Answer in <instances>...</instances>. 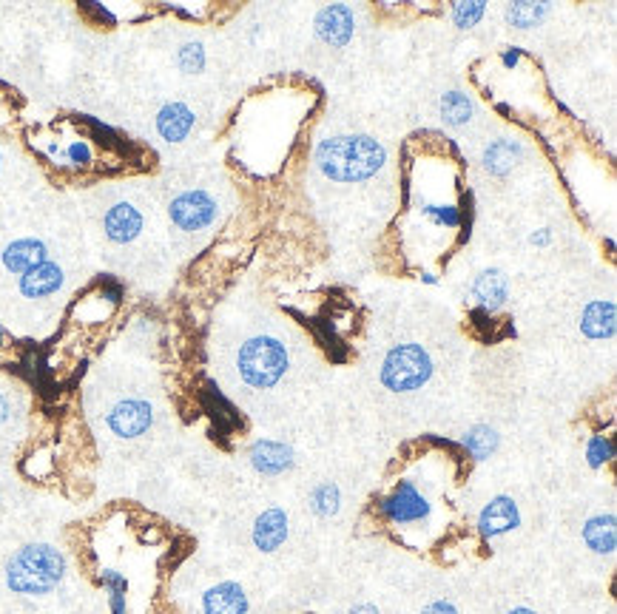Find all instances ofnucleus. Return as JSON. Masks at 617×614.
Returning a JSON list of instances; mask_svg holds the SVG:
<instances>
[{
    "label": "nucleus",
    "instance_id": "1",
    "mask_svg": "<svg viewBox=\"0 0 617 614\" xmlns=\"http://www.w3.org/2000/svg\"><path fill=\"white\" fill-rule=\"evenodd\" d=\"M387 165V148L367 134H342L322 140L316 148V168L333 182H364Z\"/></svg>",
    "mask_w": 617,
    "mask_h": 614
},
{
    "label": "nucleus",
    "instance_id": "2",
    "mask_svg": "<svg viewBox=\"0 0 617 614\" xmlns=\"http://www.w3.org/2000/svg\"><path fill=\"white\" fill-rule=\"evenodd\" d=\"M66 575V558L52 543H26L6 563V586L15 595L43 597Z\"/></svg>",
    "mask_w": 617,
    "mask_h": 614
},
{
    "label": "nucleus",
    "instance_id": "3",
    "mask_svg": "<svg viewBox=\"0 0 617 614\" xmlns=\"http://www.w3.org/2000/svg\"><path fill=\"white\" fill-rule=\"evenodd\" d=\"M239 376L256 390H268L288 370V350L273 336H254L239 347Z\"/></svg>",
    "mask_w": 617,
    "mask_h": 614
},
{
    "label": "nucleus",
    "instance_id": "4",
    "mask_svg": "<svg viewBox=\"0 0 617 614\" xmlns=\"http://www.w3.org/2000/svg\"><path fill=\"white\" fill-rule=\"evenodd\" d=\"M433 376V359L421 344H399L393 347L382 364V384L393 393L421 390Z\"/></svg>",
    "mask_w": 617,
    "mask_h": 614
},
{
    "label": "nucleus",
    "instance_id": "5",
    "mask_svg": "<svg viewBox=\"0 0 617 614\" xmlns=\"http://www.w3.org/2000/svg\"><path fill=\"white\" fill-rule=\"evenodd\" d=\"M168 217L180 231H202L217 219V199L205 191H182L180 197L171 199Z\"/></svg>",
    "mask_w": 617,
    "mask_h": 614
},
{
    "label": "nucleus",
    "instance_id": "6",
    "mask_svg": "<svg viewBox=\"0 0 617 614\" xmlns=\"http://www.w3.org/2000/svg\"><path fill=\"white\" fill-rule=\"evenodd\" d=\"M430 512H433L430 501L410 481H399V487L382 501V515L390 524H418L430 518Z\"/></svg>",
    "mask_w": 617,
    "mask_h": 614
},
{
    "label": "nucleus",
    "instance_id": "7",
    "mask_svg": "<svg viewBox=\"0 0 617 614\" xmlns=\"http://www.w3.org/2000/svg\"><path fill=\"white\" fill-rule=\"evenodd\" d=\"M106 424H109V430L117 438H128V441L140 438L154 424V407L148 401H143V398H126V401L111 407Z\"/></svg>",
    "mask_w": 617,
    "mask_h": 614
},
{
    "label": "nucleus",
    "instance_id": "8",
    "mask_svg": "<svg viewBox=\"0 0 617 614\" xmlns=\"http://www.w3.org/2000/svg\"><path fill=\"white\" fill-rule=\"evenodd\" d=\"M353 32H356V18H353V9L345 3H330L316 15V35L333 49L347 46Z\"/></svg>",
    "mask_w": 617,
    "mask_h": 614
},
{
    "label": "nucleus",
    "instance_id": "9",
    "mask_svg": "<svg viewBox=\"0 0 617 614\" xmlns=\"http://www.w3.org/2000/svg\"><path fill=\"white\" fill-rule=\"evenodd\" d=\"M518 526H521V509L507 495L492 498L490 504L481 509V518H478V529H481L484 538L507 535V532L518 529Z\"/></svg>",
    "mask_w": 617,
    "mask_h": 614
},
{
    "label": "nucleus",
    "instance_id": "10",
    "mask_svg": "<svg viewBox=\"0 0 617 614\" xmlns=\"http://www.w3.org/2000/svg\"><path fill=\"white\" fill-rule=\"evenodd\" d=\"M63 282H66L63 268L57 262H52V259H46V262H40L32 271H26L20 276L18 288L26 299H46V296H52V293L63 288Z\"/></svg>",
    "mask_w": 617,
    "mask_h": 614
},
{
    "label": "nucleus",
    "instance_id": "11",
    "mask_svg": "<svg viewBox=\"0 0 617 614\" xmlns=\"http://www.w3.org/2000/svg\"><path fill=\"white\" fill-rule=\"evenodd\" d=\"M103 228H106V236H109L111 242L128 245L143 231V214L131 202H117V205H111L109 211H106Z\"/></svg>",
    "mask_w": 617,
    "mask_h": 614
},
{
    "label": "nucleus",
    "instance_id": "12",
    "mask_svg": "<svg viewBox=\"0 0 617 614\" xmlns=\"http://www.w3.org/2000/svg\"><path fill=\"white\" fill-rule=\"evenodd\" d=\"M202 612L205 614H248V595L245 589L234 583V580H225L211 586L205 595H202Z\"/></svg>",
    "mask_w": 617,
    "mask_h": 614
},
{
    "label": "nucleus",
    "instance_id": "13",
    "mask_svg": "<svg viewBox=\"0 0 617 614\" xmlns=\"http://www.w3.org/2000/svg\"><path fill=\"white\" fill-rule=\"evenodd\" d=\"M49 259V248L40 239H15L12 245H6L3 251V268L15 276H23L26 271H32L35 265Z\"/></svg>",
    "mask_w": 617,
    "mask_h": 614
},
{
    "label": "nucleus",
    "instance_id": "14",
    "mask_svg": "<svg viewBox=\"0 0 617 614\" xmlns=\"http://www.w3.org/2000/svg\"><path fill=\"white\" fill-rule=\"evenodd\" d=\"M285 541H288V515H285V509L271 506L268 512H262L256 518L254 546L262 552H276Z\"/></svg>",
    "mask_w": 617,
    "mask_h": 614
},
{
    "label": "nucleus",
    "instance_id": "15",
    "mask_svg": "<svg viewBox=\"0 0 617 614\" xmlns=\"http://www.w3.org/2000/svg\"><path fill=\"white\" fill-rule=\"evenodd\" d=\"M472 296H475V302H478V307H481L484 313H495L498 307H504L509 296L507 273L498 271V268L478 273V279H475V285H472Z\"/></svg>",
    "mask_w": 617,
    "mask_h": 614
},
{
    "label": "nucleus",
    "instance_id": "16",
    "mask_svg": "<svg viewBox=\"0 0 617 614\" xmlns=\"http://www.w3.org/2000/svg\"><path fill=\"white\" fill-rule=\"evenodd\" d=\"M194 123L197 117L185 103H165L163 109L157 111V134L165 143H182L191 134Z\"/></svg>",
    "mask_w": 617,
    "mask_h": 614
},
{
    "label": "nucleus",
    "instance_id": "17",
    "mask_svg": "<svg viewBox=\"0 0 617 614\" xmlns=\"http://www.w3.org/2000/svg\"><path fill=\"white\" fill-rule=\"evenodd\" d=\"M251 464L262 475H282V472L293 467V450L288 444L262 438L251 447Z\"/></svg>",
    "mask_w": 617,
    "mask_h": 614
},
{
    "label": "nucleus",
    "instance_id": "18",
    "mask_svg": "<svg viewBox=\"0 0 617 614\" xmlns=\"http://www.w3.org/2000/svg\"><path fill=\"white\" fill-rule=\"evenodd\" d=\"M617 327L615 302H589L581 316V330L589 339H612Z\"/></svg>",
    "mask_w": 617,
    "mask_h": 614
},
{
    "label": "nucleus",
    "instance_id": "19",
    "mask_svg": "<svg viewBox=\"0 0 617 614\" xmlns=\"http://www.w3.org/2000/svg\"><path fill=\"white\" fill-rule=\"evenodd\" d=\"M617 521L615 515H595L583 526V541L598 555H612L617 549Z\"/></svg>",
    "mask_w": 617,
    "mask_h": 614
},
{
    "label": "nucleus",
    "instance_id": "20",
    "mask_svg": "<svg viewBox=\"0 0 617 614\" xmlns=\"http://www.w3.org/2000/svg\"><path fill=\"white\" fill-rule=\"evenodd\" d=\"M521 157H524L521 143H515V140H495L484 151V168L490 174H495V177H507L509 171L521 163Z\"/></svg>",
    "mask_w": 617,
    "mask_h": 614
},
{
    "label": "nucleus",
    "instance_id": "21",
    "mask_svg": "<svg viewBox=\"0 0 617 614\" xmlns=\"http://www.w3.org/2000/svg\"><path fill=\"white\" fill-rule=\"evenodd\" d=\"M498 444H501V435L495 433L492 427H487V424H475L470 433L464 435V447H467V452L475 461L490 458L492 452L498 450Z\"/></svg>",
    "mask_w": 617,
    "mask_h": 614
},
{
    "label": "nucleus",
    "instance_id": "22",
    "mask_svg": "<svg viewBox=\"0 0 617 614\" xmlns=\"http://www.w3.org/2000/svg\"><path fill=\"white\" fill-rule=\"evenodd\" d=\"M441 117L450 126H464L472 120V100L464 91H447L441 97Z\"/></svg>",
    "mask_w": 617,
    "mask_h": 614
},
{
    "label": "nucleus",
    "instance_id": "23",
    "mask_svg": "<svg viewBox=\"0 0 617 614\" xmlns=\"http://www.w3.org/2000/svg\"><path fill=\"white\" fill-rule=\"evenodd\" d=\"M549 15V3H529V0H521V3H509L507 20L518 29H529V26H538L541 20Z\"/></svg>",
    "mask_w": 617,
    "mask_h": 614
},
{
    "label": "nucleus",
    "instance_id": "24",
    "mask_svg": "<svg viewBox=\"0 0 617 614\" xmlns=\"http://www.w3.org/2000/svg\"><path fill=\"white\" fill-rule=\"evenodd\" d=\"M100 583H103V589L109 592L111 614H128L126 575H120V572H114V569H103V572H100Z\"/></svg>",
    "mask_w": 617,
    "mask_h": 614
},
{
    "label": "nucleus",
    "instance_id": "25",
    "mask_svg": "<svg viewBox=\"0 0 617 614\" xmlns=\"http://www.w3.org/2000/svg\"><path fill=\"white\" fill-rule=\"evenodd\" d=\"M339 504H342V492H339L336 484H330V481L319 484V487L310 492V509H313L319 518L336 515V512H339Z\"/></svg>",
    "mask_w": 617,
    "mask_h": 614
},
{
    "label": "nucleus",
    "instance_id": "26",
    "mask_svg": "<svg viewBox=\"0 0 617 614\" xmlns=\"http://www.w3.org/2000/svg\"><path fill=\"white\" fill-rule=\"evenodd\" d=\"M205 49L202 43H182L177 49V66H180L185 74H200L205 69Z\"/></svg>",
    "mask_w": 617,
    "mask_h": 614
},
{
    "label": "nucleus",
    "instance_id": "27",
    "mask_svg": "<svg viewBox=\"0 0 617 614\" xmlns=\"http://www.w3.org/2000/svg\"><path fill=\"white\" fill-rule=\"evenodd\" d=\"M586 458H589V467L592 470H600L606 461L615 458V444L609 435H592L589 438V447H586Z\"/></svg>",
    "mask_w": 617,
    "mask_h": 614
},
{
    "label": "nucleus",
    "instance_id": "28",
    "mask_svg": "<svg viewBox=\"0 0 617 614\" xmlns=\"http://www.w3.org/2000/svg\"><path fill=\"white\" fill-rule=\"evenodd\" d=\"M484 12H487V6H484L481 0H472V3H455L453 6L455 26L470 29V26H475L478 20L484 18Z\"/></svg>",
    "mask_w": 617,
    "mask_h": 614
},
{
    "label": "nucleus",
    "instance_id": "29",
    "mask_svg": "<svg viewBox=\"0 0 617 614\" xmlns=\"http://www.w3.org/2000/svg\"><path fill=\"white\" fill-rule=\"evenodd\" d=\"M424 217L433 219L436 225H444V228H455L461 222V211L453 208V205H427Z\"/></svg>",
    "mask_w": 617,
    "mask_h": 614
},
{
    "label": "nucleus",
    "instance_id": "30",
    "mask_svg": "<svg viewBox=\"0 0 617 614\" xmlns=\"http://www.w3.org/2000/svg\"><path fill=\"white\" fill-rule=\"evenodd\" d=\"M66 157H69V163H74V165H89L91 163L89 143H83V140L72 143L69 148H66Z\"/></svg>",
    "mask_w": 617,
    "mask_h": 614
},
{
    "label": "nucleus",
    "instance_id": "31",
    "mask_svg": "<svg viewBox=\"0 0 617 614\" xmlns=\"http://www.w3.org/2000/svg\"><path fill=\"white\" fill-rule=\"evenodd\" d=\"M86 120H89V126L94 128V131H97L100 143H109V145L117 143V131H114V128L103 126V123H97V120H91V117H86Z\"/></svg>",
    "mask_w": 617,
    "mask_h": 614
},
{
    "label": "nucleus",
    "instance_id": "32",
    "mask_svg": "<svg viewBox=\"0 0 617 614\" xmlns=\"http://www.w3.org/2000/svg\"><path fill=\"white\" fill-rule=\"evenodd\" d=\"M103 293H106V299H109L111 305H117L123 299V285L114 282V279H103Z\"/></svg>",
    "mask_w": 617,
    "mask_h": 614
},
{
    "label": "nucleus",
    "instance_id": "33",
    "mask_svg": "<svg viewBox=\"0 0 617 614\" xmlns=\"http://www.w3.org/2000/svg\"><path fill=\"white\" fill-rule=\"evenodd\" d=\"M421 614H458V609H455L450 600H436V603H430L427 609H421Z\"/></svg>",
    "mask_w": 617,
    "mask_h": 614
},
{
    "label": "nucleus",
    "instance_id": "34",
    "mask_svg": "<svg viewBox=\"0 0 617 614\" xmlns=\"http://www.w3.org/2000/svg\"><path fill=\"white\" fill-rule=\"evenodd\" d=\"M86 9H89V12H94V15H97V18L100 20H106V23H114V15H111L109 9H106V6H100V3H86Z\"/></svg>",
    "mask_w": 617,
    "mask_h": 614
},
{
    "label": "nucleus",
    "instance_id": "35",
    "mask_svg": "<svg viewBox=\"0 0 617 614\" xmlns=\"http://www.w3.org/2000/svg\"><path fill=\"white\" fill-rule=\"evenodd\" d=\"M529 242H532V245H541V248H544V245H549V242H552V231H549V228H541V231H535V234L529 236Z\"/></svg>",
    "mask_w": 617,
    "mask_h": 614
},
{
    "label": "nucleus",
    "instance_id": "36",
    "mask_svg": "<svg viewBox=\"0 0 617 614\" xmlns=\"http://www.w3.org/2000/svg\"><path fill=\"white\" fill-rule=\"evenodd\" d=\"M501 60H504V66H507V69H515V66H518V60H521V49H509V52L501 55Z\"/></svg>",
    "mask_w": 617,
    "mask_h": 614
},
{
    "label": "nucleus",
    "instance_id": "37",
    "mask_svg": "<svg viewBox=\"0 0 617 614\" xmlns=\"http://www.w3.org/2000/svg\"><path fill=\"white\" fill-rule=\"evenodd\" d=\"M9 416H12V404H9V398L0 393V427L9 421Z\"/></svg>",
    "mask_w": 617,
    "mask_h": 614
},
{
    "label": "nucleus",
    "instance_id": "38",
    "mask_svg": "<svg viewBox=\"0 0 617 614\" xmlns=\"http://www.w3.org/2000/svg\"><path fill=\"white\" fill-rule=\"evenodd\" d=\"M347 614H382L376 606H370V603H362V606H353Z\"/></svg>",
    "mask_w": 617,
    "mask_h": 614
},
{
    "label": "nucleus",
    "instance_id": "39",
    "mask_svg": "<svg viewBox=\"0 0 617 614\" xmlns=\"http://www.w3.org/2000/svg\"><path fill=\"white\" fill-rule=\"evenodd\" d=\"M507 614H535V612L527 609V606H518V609H512V612H507Z\"/></svg>",
    "mask_w": 617,
    "mask_h": 614
},
{
    "label": "nucleus",
    "instance_id": "40",
    "mask_svg": "<svg viewBox=\"0 0 617 614\" xmlns=\"http://www.w3.org/2000/svg\"><path fill=\"white\" fill-rule=\"evenodd\" d=\"M424 282H427V285H438V279L433 273H424Z\"/></svg>",
    "mask_w": 617,
    "mask_h": 614
},
{
    "label": "nucleus",
    "instance_id": "41",
    "mask_svg": "<svg viewBox=\"0 0 617 614\" xmlns=\"http://www.w3.org/2000/svg\"><path fill=\"white\" fill-rule=\"evenodd\" d=\"M3 339H6V333H3V325H0V344H3Z\"/></svg>",
    "mask_w": 617,
    "mask_h": 614
}]
</instances>
